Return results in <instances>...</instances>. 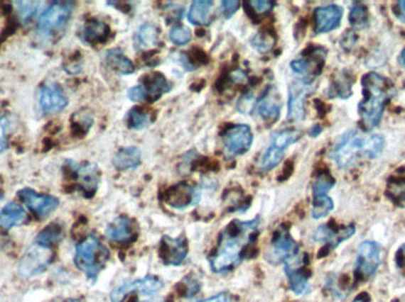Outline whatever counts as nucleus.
Wrapping results in <instances>:
<instances>
[{"label": "nucleus", "mask_w": 405, "mask_h": 302, "mask_svg": "<svg viewBox=\"0 0 405 302\" xmlns=\"http://www.w3.org/2000/svg\"><path fill=\"white\" fill-rule=\"evenodd\" d=\"M128 99H131V102L140 103L145 101L146 95L141 85H135L133 88L128 90Z\"/></svg>", "instance_id": "obj_45"}, {"label": "nucleus", "mask_w": 405, "mask_h": 302, "mask_svg": "<svg viewBox=\"0 0 405 302\" xmlns=\"http://www.w3.org/2000/svg\"><path fill=\"white\" fill-rule=\"evenodd\" d=\"M42 4L38 1H17L14 6L17 9V13L23 23H28L33 16L38 12L39 6Z\"/></svg>", "instance_id": "obj_39"}, {"label": "nucleus", "mask_w": 405, "mask_h": 302, "mask_svg": "<svg viewBox=\"0 0 405 302\" xmlns=\"http://www.w3.org/2000/svg\"><path fill=\"white\" fill-rule=\"evenodd\" d=\"M142 302H146V301H142Z\"/></svg>", "instance_id": "obj_55"}, {"label": "nucleus", "mask_w": 405, "mask_h": 302, "mask_svg": "<svg viewBox=\"0 0 405 302\" xmlns=\"http://www.w3.org/2000/svg\"><path fill=\"white\" fill-rule=\"evenodd\" d=\"M53 259V254L50 248L36 243L25 252L18 266V272L23 278H33L45 271Z\"/></svg>", "instance_id": "obj_7"}, {"label": "nucleus", "mask_w": 405, "mask_h": 302, "mask_svg": "<svg viewBox=\"0 0 405 302\" xmlns=\"http://www.w3.org/2000/svg\"><path fill=\"white\" fill-rule=\"evenodd\" d=\"M342 9L338 5H326V6L318 7L314 11V19H315V32L327 33L337 28L340 25L342 17Z\"/></svg>", "instance_id": "obj_18"}, {"label": "nucleus", "mask_w": 405, "mask_h": 302, "mask_svg": "<svg viewBox=\"0 0 405 302\" xmlns=\"http://www.w3.org/2000/svg\"><path fill=\"white\" fill-rule=\"evenodd\" d=\"M401 62H403V64H404V65H405V49L403 50V52H401Z\"/></svg>", "instance_id": "obj_53"}, {"label": "nucleus", "mask_w": 405, "mask_h": 302, "mask_svg": "<svg viewBox=\"0 0 405 302\" xmlns=\"http://www.w3.org/2000/svg\"><path fill=\"white\" fill-rule=\"evenodd\" d=\"M159 40V30L152 23H145L135 33V49L147 51L156 47Z\"/></svg>", "instance_id": "obj_27"}, {"label": "nucleus", "mask_w": 405, "mask_h": 302, "mask_svg": "<svg viewBox=\"0 0 405 302\" xmlns=\"http://www.w3.org/2000/svg\"><path fill=\"white\" fill-rule=\"evenodd\" d=\"M352 84L353 77L351 74H348L347 71H341L330 83L328 96L330 99H347L352 94Z\"/></svg>", "instance_id": "obj_31"}, {"label": "nucleus", "mask_w": 405, "mask_h": 302, "mask_svg": "<svg viewBox=\"0 0 405 302\" xmlns=\"http://www.w3.org/2000/svg\"><path fill=\"white\" fill-rule=\"evenodd\" d=\"M394 13L397 17L398 21L405 23V0L398 1L394 7Z\"/></svg>", "instance_id": "obj_48"}, {"label": "nucleus", "mask_w": 405, "mask_h": 302, "mask_svg": "<svg viewBox=\"0 0 405 302\" xmlns=\"http://www.w3.org/2000/svg\"><path fill=\"white\" fill-rule=\"evenodd\" d=\"M382 248L373 241H365L358 248V257L355 264V275L362 279H369L379 267Z\"/></svg>", "instance_id": "obj_11"}, {"label": "nucleus", "mask_w": 405, "mask_h": 302, "mask_svg": "<svg viewBox=\"0 0 405 302\" xmlns=\"http://www.w3.org/2000/svg\"><path fill=\"white\" fill-rule=\"evenodd\" d=\"M220 6H222L224 17L230 18L237 12L238 9L241 6V3L237 0H224L220 4Z\"/></svg>", "instance_id": "obj_44"}, {"label": "nucleus", "mask_w": 405, "mask_h": 302, "mask_svg": "<svg viewBox=\"0 0 405 302\" xmlns=\"http://www.w3.org/2000/svg\"><path fill=\"white\" fill-rule=\"evenodd\" d=\"M301 138V133L295 129H284L273 135L270 145L261 158V169L263 172H269L279 165L284 157V150L294 145Z\"/></svg>", "instance_id": "obj_6"}, {"label": "nucleus", "mask_w": 405, "mask_h": 302, "mask_svg": "<svg viewBox=\"0 0 405 302\" xmlns=\"http://www.w3.org/2000/svg\"><path fill=\"white\" fill-rule=\"evenodd\" d=\"M108 33H109L108 25L104 21L94 18L85 23L82 28L81 37L87 43H95L104 40L108 37Z\"/></svg>", "instance_id": "obj_30"}, {"label": "nucleus", "mask_w": 405, "mask_h": 302, "mask_svg": "<svg viewBox=\"0 0 405 302\" xmlns=\"http://www.w3.org/2000/svg\"><path fill=\"white\" fill-rule=\"evenodd\" d=\"M355 225H352L339 229L333 228L330 225H323L316 229L313 239L316 242L325 243V245L330 247V250H334L341 242H344V241L355 235Z\"/></svg>", "instance_id": "obj_17"}, {"label": "nucleus", "mask_w": 405, "mask_h": 302, "mask_svg": "<svg viewBox=\"0 0 405 302\" xmlns=\"http://www.w3.org/2000/svg\"><path fill=\"white\" fill-rule=\"evenodd\" d=\"M321 130H323V129H321V127H320V125H314V127H313L312 129L309 130V135H310V136H313V138H315V136L320 135Z\"/></svg>", "instance_id": "obj_52"}, {"label": "nucleus", "mask_w": 405, "mask_h": 302, "mask_svg": "<svg viewBox=\"0 0 405 302\" xmlns=\"http://www.w3.org/2000/svg\"><path fill=\"white\" fill-rule=\"evenodd\" d=\"M181 286L184 287L181 292H183V296H195V294H197V292H198L199 289H200V286H199L198 282L195 281V279L190 278V276L185 279L184 281H183V284H181Z\"/></svg>", "instance_id": "obj_43"}, {"label": "nucleus", "mask_w": 405, "mask_h": 302, "mask_svg": "<svg viewBox=\"0 0 405 302\" xmlns=\"http://www.w3.org/2000/svg\"><path fill=\"white\" fill-rule=\"evenodd\" d=\"M334 203L330 197L327 195L314 196L313 198L312 216L315 220L326 218L330 211H333Z\"/></svg>", "instance_id": "obj_36"}, {"label": "nucleus", "mask_w": 405, "mask_h": 302, "mask_svg": "<svg viewBox=\"0 0 405 302\" xmlns=\"http://www.w3.org/2000/svg\"><path fill=\"white\" fill-rule=\"evenodd\" d=\"M213 3L211 0H195L188 12V21L197 26H209L212 23Z\"/></svg>", "instance_id": "obj_25"}, {"label": "nucleus", "mask_w": 405, "mask_h": 302, "mask_svg": "<svg viewBox=\"0 0 405 302\" xmlns=\"http://www.w3.org/2000/svg\"><path fill=\"white\" fill-rule=\"evenodd\" d=\"M369 294L367 293H362V294H359V296H355V300L352 302H369Z\"/></svg>", "instance_id": "obj_51"}, {"label": "nucleus", "mask_w": 405, "mask_h": 302, "mask_svg": "<svg viewBox=\"0 0 405 302\" xmlns=\"http://www.w3.org/2000/svg\"><path fill=\"white\" fill-rule=\"evenodd\" d=\"M334 183L335 181L328 172H321L313 183V195L314 196L327 195L330 188L334 186Z\"/></svg>", "instance_id": "obj_37"}, {"label": "nucleus", "mask_w": 405, "mask_h": 302, "mask_svg": "<svg viewBox=\"0 0 405 302\" xmlns=\"http://www.w3.org/2000/svg\"><path fill=\"white\" fill-rule=\"evenodd\" d=\"M56 302V301H55ZM63 302H78L77 300H64Z\"/></svg>", "instance_id": "obj_54"}, {"label": "nucleus", "mask_w": 405, "mask_h": 302, "mask_svg": "<svg viewBox=\"0 0 405 302\" xmlns=\"http://www.w3.org/2000/svg\"><path fill=\"white\" fill-rule=\"evenodd\" d=\"M387 195L397 206L405 208V177L391 179L387 186Z\"/></svg>", "instance_id": "obj_35"}, {"label": "nucleus", "mask_w": 405, "mask_h": 302, "mask_svg": "<svg viewBox=\"0 0 405 302\" xmlns=\"http://www.w3.org/2000/svg\"><path fill=\"white\" fill-rule=\"evenodd\" d=\"M200 195L198 190L188 183H179L172 186L165 194V202L171 207L183 209L198 203Z\"/></svg>", "instance_id": "obj_15"}, {"label": "nucleus", "mask_w": 405, "mask_h": 302, "mask_svg": "<svg viewBox=\"0 0 405 302\" xmlns=\"http://www.w3.org/2000/svg\"><path fill=\"white\" fill-rule=\"evenodd\" d=\"M6 129V118L0 117V152H3L7 148Z\"/></svg>", "instance_id": "obj_47"}, {"label": "nucleus", "mask_w": 405, "mask_h": 302, "mask_svg": "<svg viewBox=\"0 0 405 302\" xmlns=\"http://www.w3.org/2000/svg\"><path fill=\"white\" fill-rule=\"evenodd\" d=\"M326 52L321 47H314L306 51L305 55L298 57L291 63V69L294 74L301 77V82L306 84H312V82L323 71Z\"/></svg>", "instance_id": "obj_8"}, {"label": "nucleus", "mask_w": 405, "mask_h": 302, "mask_svg": "<svg viewBox=\"0 0 405 302\" xmlns=\"http://www.w3.org/2000/svg\"><path fill=\"white\" fill-rule=\"evenodd\" d=\"M106 235L114 242L122 243V245L133 242L136 239L134 222L126 216L115 218L107 227Z\"/></svg>", "instance_id": "obj_20"}, {"label": "nucleus", "mask_w": 405, "mask_h": 302, "mask_svg": "<svg viewBox=\"0 0 405 302\" xmlns=\"http://www.w3.org/2000/svg\"><path fill=\"white\" fill-rule=\"evenodd\" d=\"M140 85L145 91L146 99H152V101L160 99L163 94H167L172 89L166 78L160 74L146 76Z\"/></svg>", "instance_id": "obj_24"}, {"label": "nucleus", "mask_w": 405, "mask_h": 302, "mask_svg": "<svg viewBox=\"0 0 405 302\" xmlns=\"http://www.w3.org/2000/svg\"><path fill=\"white\" fill-rule=\"evenodd\" d=\"M21 197L28 208H30L35 214L40 218H45L56 211V208L60 204V201L57 197L50 196V195H42L37 194L30 188H25L17 194Z\"/></svg>", "instance_id": "obj_14"}, {"label": "nucleus", "mask_w": 405, "mask_h": 302, "mask_svg": "<svg viewBox=\"0 0 405 302\" xmlns=\"http://www.w3.org/2000/svg\"><path fill=\"white\" fill-rule=\"evenodd\" d=\"M106 63L110 69H113L117 74H131L134 72V64L131 60L124 56L120 49L109 50L106 53Z\"/></svg>", "instance_id": "obj_29"}, {"label": "nucleus", "mask_w": 405, "mask_h": 302, "mask_svg": "<svg viewBox=\"0 0 405 302\" xmlns=\"http://www.w3.org/2000/svg\"><path fill=\"white\" fill-rule=\"evenodd\" d=\"M286 275H287L288 284L291 291L295 294H302L305 292L308 285L309 275L307 274L305 268H303V260L295 257L293 260L286 262Z\"/></svg>", "instance_id": "obj_21"}, {"label": "nucleus", "mask_w": 405, "mask_h": 302, "mask_svg": "<svg viewBox=\"0 0 405 302\" xmlns=\"http://www.w3.org/2000/svg\"><path fill=\"white\" fill-rule=\"evenodd\" d=\"M25 220H26V211L16 202L6 204L3 211H0V227L6 230L21 225Z\"/></svg>", "instance_id": "obj_28"}, {"label": "nucleus", "mask_w": 405, "mask_h": 302, "mask_svg": "<svg viewBox=\"0 0 405 302\" xmlns=\"http://www.w3.org/2000/svg\"><path fill=\"white\" fill-rule=\"evenodd\" d=\"M254 106H255V101L252 99V96H244L243 99H239L237 109L239 110L241 113H252Z\"/></svg>", "instance_id": "obj_46"}, {"label": "nucleus", "mask_w": 405, "mask_h": 302, "mask_svg": "<svg viewBox=\"0 0 405 302\" xmlns=\"http://www.w3.org/2000/svg\"><path fill=\"white\" fill-rule=\"evenodd\" d=\"M200 302H231V296L227 293H220L217 296H211L209 299Z\"/></svg>", "instance_id": "obj_50"}, {"label": "nucleus", "mask_w": 405, "mask_h": 302, "mask_svg": "<svg viewBox=\"0 0 405 302\" xmlns=\"http://www.w3.org/2000/svg\"><path fill=\"white\" fill-rule=\"evenodd\" d=\"M152 120L149 113L141 108H133L127 113L128 127L133 130H141L144 128L148 127Z\"/></svg>", "instance_id": "obj_32"}, {"label": "nucleus", "mask_w": 405, "mask_h": 302, "mask_svg": "<svg viewBox=\"0 0 405 302\" xmlns=\"http://www.w3.org/2000/svg\"><path fill=\"white\" fill-rule=\"evenodd\" d=\"M188 252V241L184 236L173 239V237L165 235L161 239L159 255L166 266H180L186 259Z\"/></svg>", "instance_id": "obj_13"}, {"label": "nucleus", "mask_w": 405, "mask_h": 302, "mask_svg": "<svg viewBox=\"0 0 405 302\" xmlns=\"http://www.w3.org/2000/svg\"><path fill=\"white\" fill-rule=\"evenodd\" d=\"M248 5L252 7L254 12L261 16V14L268 13L275 6V3L268 1V0H254V1H250Z\"/></svg>", "instance_id": "obj_42"}, {"label": "nucleus", "mask_w": 405, "mask_h": 302, "mask_svg": "<svg viewBox=\"0 0 405 302\" xmlns=\"http://www.w3.org/2000/svg\"><path fill=\"white\" fill-rule=\"evenodd\" d=\"M364 99L359 103L358 111L362 127L365 130H372L379 124L383 117L385 103L389 99V82L387 78L369 72L362 78Z\"/></svg>", "instance_id": "obj_3"}, {"label": "nucleus", "mask_w": 405, "mask_h": 302, "mask_svg": "<svg viewBox=\"0 0 405 302\" xmlns=\"http://www.w3.org/2000/svg\"><path fill=\"white\" fill-rule=\"evenodd\" d=\"M68 106V99L60 85L46 84L39 92V106L46 115L58 113Z\"/></svg>", "instance_id": "obj_16"}, {"label": "nucleus", "mask_w": 405, "mask_h": 302, "mask_svg": "<svg viewBox=\"0 0 405 302\" xmlns=\"http://www.w3.org/2000/svg\"><path fill=\"white\" fill-rule=\"evenodd\" d=\"M108 259H109V250L99 242L96 236H87L76 246L75 264L92 281H95Z\"/></svg>", "instance_id": "obj_4"}, {"label": "nucleus", "mask_w": 405, "mask_h": 302, "mask_svg": "<svg viewBox=\"0 0 405 302\" xmlns=\"http://www.w3.org/2000/svg\"><path fill=\"white\" fill-rule=\"evenodd\" d=\"M257 111L264 120L270 122H275L280 117V97L277 92L274 91V89H268L263 94L257 104Z\"/></svg>", "instance_id": "obj_22"}, {"label": "nucleus", "mask_w": 405, "mask_h": 302, "mask_svg": "<svg viewBox=\"0 0 405 302\" xmlns=\"http://www.w3.org/2000/svg\"><path fill=\"white\" fill-rule=\"evenodd\" d=\"M163 12H165V17L167 18L168 23L180 21L185 13L184 7L178 4H166L163 7Z\"/></svg>", "instance_id": "obj_41"}, {"label": "nucleus", "mask_w": 405, "mask_h": 302, "mask_svg": "<svg viewBox=\"0 0 405 302\" xmlns=\"http://www.w3.org/2000/svg\"><path fill=\"white\" fill-rule=\"evenodd\" d=\"M77 172V179L81 189L83 190L85 197L94 196L97 186H99V170L96 165L87 164L81 165L76 169Z\"/></svg>", "instance_id": "obj_23"}, {"label": "nucleus", "mask_w": 405, "mask_h": 302, "mask_svg": "<svg viewBox=\"0 0 405 302\" xmlns=\"http://www.w3.org/2000/svg\"><path fill=\"white\" fill-rule=\"evenodd\" d=\"M140 163H141V151L136 147L120 149L117 154L114 155V167L122 172L138 168Z\"/></svg>", "instance_id": "obj_26"}, {"label": "nucleus", "mask_w": 405, "mask_h": 302, "mask_svg": "<svg viewBox=\"0 0 405 302\" xmlns=\"http://www.w3.org/2000/svg\"><path fill=\"white\" fill-rule=\"evenodd\" d=\"M252 45L254 49L257 50L259 52H269L274 44H275V38L274 35H270L269 32H259L257 35H254L252 39Z\"/></svg>", "instance_id": "obj_40"}, {"label": "nucleus", "mask_w": 405, "mask_h": 302, "mask_svg": "<svg viewBox=\"0 0 405 302\" xmlns=\"http://www.w3.org/2000/svg\"><path fill=\"white\" fill-rule=\"evenodd\" d=\"M224 149L230 156H239L249 151L252 145V129L247 124H237L227 129L222 138Z\"/></svg>", "instance_id": "obj_12"}, {"label": "nucleus", "mask_w": 405, "mask_h": 302, "mask_svg": "<svg viewBox=\"0 0 405 302\" xmlns=\"http://www.w3.org/2000/svg\"><path fill=\"white\" fill-rule=\"evenodd\" d=\"M383 136L380 135H360L355 131H348L339 140L332 152V158L338 167L346 169L355 164L359 160L378 157L384 149Z\"/></svg>", "instance_id": "obj_2"}, {"label": "nucleus", "mask_w": 405, "mask_h": 302, "mask_svg": "<svg viewBox=\"0 0 405 302\" xmlns=\"http://www.w3.org/2000/svg\"><path fill=\"white\" fill-rule=\"evenodd\" d=\"M62 239V229L60 225H50L45 229H43L42 232L39 233L37 236L36 242L43 247L53 246V243H57Z\"/></svg>", "instance_id": "obj_34"}, {"label": "nucleus", "mask_w": 405, "mask_h": 302, "mask_svg": "<svg viewBox=\"0 0 405 302\" xmlns=\"http://www.w3.org/2000/svg\"><path fill=\"white\" fill-rule=\"evenodd\" d=\"M259 225V218L252 221L234 220L229 223L220 234L216 252L210 259L211 269L215 273H223L234 267L242 260L247 248L255 242Z\"/></svg>", "instance_id": "obj_1"}, {"label": "nucleus", "mask_w": 405, "mask_h": 302, "mask_svg": "<svg viewBox=\"0 0 405 302\" xmlns=\"http://www.w3.org/2000/svg\"><path fill=\"white\" fill-rule=\"evenodd\" d=\"M348 21H350V24L353 28H357V30L365 28L369 24V12H367L365 5L355 4L350 11Z\"/></svg>", "instance_id": "obj_33"}, {"label": "nucleus", "mask_w": 405, "mask_h": 302, "mask_svg": "<svg viewBox=\"0 0 405 302\" xmlns=\"http://www.w3.org/2000/svg\"><path fill=\"white\" fill-rule=\"evenodd\" d=\"M310 84L298 82L291 85L289 99H288V118L293 121H301L305 118V101L308 95Z\"/></svg>", "instance_id": "obj_19"}, {"label": "nucleus", "mask_w": 405, "mask_h": 302, "mask_svg": "<svg viewBox=\"0 0 405 302\" xmlns=\"http://www.w3.org/2000/svg\"><path fill=\"white\" fill-rule=\"evenodd\" d=\"M396 264L399 269L405 272V245H403L396 254Z\"/></svg>", "instance_id": "obj_49"}, {"label": "nucleus", "mask_w": 405, "mask_h": 302, "mask_svg": "<svg viewBox=\"0 0 405 302\" xmlns=\"http://www.w3.org/2000/svg\"><path fill=\"white\" fill-rule=\"evenodd\" d=\"M74 3L57 1L50 5L39 18V35L42 38L51 39L64 31L72 13Z\"/></svg>", "instance_id": "obj_5"}, {"label": "nucleus", "mask_w": 405, "mask_h": 302, "mask_svg": "<svg viewBox=\"0 0 405 302\" xmlns=\"http://www.w3.org/2000/svg\"><path fill=\"white\" fill-rule=\"evenodd\" d=\"M163 284L161 280L148 275L146 278L124 282L122 285L114 289L110 294V300L112 302H122L128 294L133 292L141 293L144 296H153L159 292L160 289H163Z\"/></svg>", "instance_id": "obj_10"}, {"label": "nucleus", "mask_w": 405, "mask_h": 302, "mask_svg": "<svg viewBox=\"0 0 405 302\" xmlns=\"http://www.w3.org/2000/svg\"><path fill=\"white\" fill-rule=\"evenodd\" d=\"M170 39L174 45H188L192 39L191 30L184 25H174L173 28H171Z\"/></svg>", "instance_id": "obj_38"}, {"label": "nucleus", "mask_w": 405, "mask_h": 302, "mask_svg": "<svg viewBox=\"0 0 405 302\" xmlns=\"http://www.w3.org/2000/svg\"><path fill=\"white\" fill-rule=\"evenodd\" d=\"M298 257V243L289 235L287 229L279 228L270 243L266 259L269 264H279L288 262Z\"/></svg>", "instance_id": "obj_9"}]
</instances>
